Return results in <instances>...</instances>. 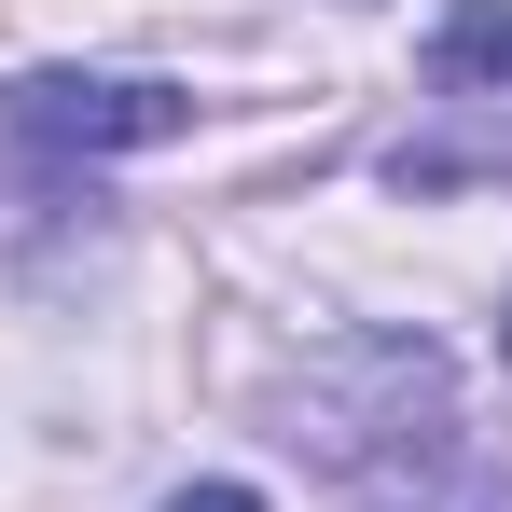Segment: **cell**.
Instances as JSON below:
<instances>
[{
	"instance_id": "cell-5",
	"label": "cell",
	"mask_w": 512,
	"mask_h": 512,
	"mask_svg": "<svg viewBox=\"0 0 512 512\" xmlns=\"http://www.w3.org/2000/svg\"><path fill=\"white\" fill-rule=\"evenodd\" d=\"M499 360H512V319H499Z\"/></svg>"
},
{
	"instance_id": "cell-1",
	"label": "cell",
	"mask_w": 512,
	"mask_h": 512,
	"mask_svg": "<svg viewBox=\"0 0 512 512\" xmlns=\"http://www.w3.org/2000/svg\"><path fill=\"white\" fill-rule=\"evenodd\" d=\"M180 125H194V97L153 70H28L14 84V139H42V153H153Z\"/></svg>"
},
{
	"instance_id": "cell-3",
	"label": "cell",
	"mask_w": 512,
	"mask_h": 512,
	"mask_svg": "<svg viewBox=\"0 0 512 512\" xmlns=\"http://www.w3.org/2000/svg\"><path fill=\"white\" fill-rule=\"evenodd\" d=\"M429 70H443V84H499L512 70V0H471V14L429 42Z\"/></svg>"
},
{
	"instance_id": "cell-4",
	"label": "cell",
	"mask_w": 512,
	"mask_h": 512,
	"mask_svg": "<svg viewBox=\"0 0 512 512\" xmlns=\"http://www.w3.org/2000/svg\"><path fill=\"white\" fill-rule=\"evenodd\" d=\"M167 512H263V499H250V485H180Z\"/></svg>"
},
{
	"instance_id": "cell-2",
	"label": "cell",
	"mask_w": 512,
	"mask_h": 512,
	"mask_svg": "<svg viewBox=\"0 0 512 512\" xmlns=\"http://www.w3.org/2000/svg\"><path fill=\"white\" fill-rule=\"evenodd\" d=\"M346 471H360V512H512V471L471 457L457 416H429L416 457H346Z\"/></svg>"
}]
</instances>
